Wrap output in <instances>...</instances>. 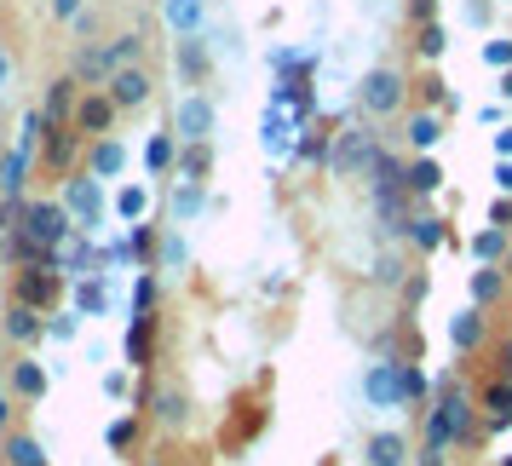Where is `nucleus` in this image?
<instances>
[{"label":"nucleus","instance_id":"obj_37","mask_svg":"<svg viewBox=\"0 0 512 466\" xmlns=\"http://www.w3.org/2000/svg\"><path fill=\"white\" fill-rule=\"evenodd\" d=\"M173 162H179V139H173V133H150L144 167H150V173H173Z\"/></svg>","mask_w":512,"mask_h":466},{"label":"nucleus","instance_id":"obj_54","mask_svg":"<svg viewBox=\"0 0 512 466\" xmlns=\"http://www.w3.org/2000/svg\"><path fill=\"white\" fill-rule=\"evenodd\" d=\"M489 225H501V231L512 225V196H495V208H489Z\"/></svg>","mask_w":512,"mask_h":466},{"label":"nucleus","instance_id":"obj_26","mask_svg":"<svg viewBox=\"0 0 512 466\" xmlns=\"http://www.w3.org/2000/svg\"><path fill=\"white\" fill-rule=\"evenodd\" d=\"M438 144H443V116L438 110H415V116H409V150H415V156H432Z\"/></svg>","mask_w":512,"mask_h":466},{"label":"nucleus","instance_id":"obj_17","mask_svg":"<svg viewBox=\"0 0 512 466\" xmlns=\"http://www.w3.org/2000/svg\"><path fill=\"white\" fill-rule=\"evenodd\" d=\"M150 415L162 420L167 432H179V426L190 420V397L179 392L173 380H162V386H150Z\"/></svg>","mask_w":512,"mask_h":466},{"label":"nucleus","instance_id":"obj_46","mask_svg":"<svg viewBox=\"0 0 512 466\" xmlns=\"http://www.w3.org/2000/svg\"><path fill=\"white\" fill-rule=\"evenodd\" d=\"M489 0H461V24H472V29H489Z\"/></svg>","mask_w":512,"mask_h":466},{"label":"nucleus","instance_id":"obj_36","mask_svg":"<svg viewBox=\"0 0 512 466\" xmlns=\"http://www.w3.org/2000/svg\"><path fill=\"white\" fill-rule=\"evenodd\" d=\"M185 265H190L185 231H162V242H156V271H185Z\"/></svg>","mask_w":512,"mask_h":466},{"label":"nucleus","instance_id":"obj_30","mask_svg":"<svg viewBox=\"0 0 512 466\" xmlns=\"http://www.w3.org/2000/svg\"><path fill=\"white\" fill-rule=\"evenodd\" d=\"M139 415H116L110 420V426H104V449H110V455H116V461H127V455H133V449H139Z\"/></svg>","mask_w":512,"mask_h":466},{"label":"nucleus","instance_id":"obj_32","mask_svg":"<svg viewBox=\"0 0 512 466\" xmlns=\"http://www.w3.org/2000/svg\"><path fill=\"white\" fill-rule=\"evenodd\" d=\"M294 156H300V162H317V167H328V162H334V133H328L323 121H317V127L305 121V133H300V150H294Z\"/></svg>","mask_w":512,"mask_h":466},{"label":"nucleus","instance_id":"obj_23","mask_svg":"<svg viewBox=\"0 0 512 466\" xmlns=\"http://www.w3.org/2000/svg\"><path fill=\"white\" fill-rule=\"evenodd\" d=\"M363 461L369 466H409V438L403 432H374L363 443Z\"/></svg>","mask_w":512,"mask_h":466},{"label":"nucleus","instance_id":"obj_24","mask_svg":"<svg viewBox=\"0 0 512 466\" xmlns=\"http://www.w3.org/2000/svg\"><path fill=\"white\" fill-rule=\"evenodd\" d=\"M75 81H81V87H110V75H116V64H110V52L104 47H81L75 52Z\"/></svg>","mask_w":512,"mask_h":466},{"label":"nucleus","instance_id":"obj_27","mask_svg":"<svg viewBox=\"0 0 512 466\" xmlns=\"http://www.w3.org/2000/svg\"><path fill=\"white\" fill-rule=\"evenodd\" d=\"M173 64H179V75H185L190 87H202L208 81V47H202V35H185L179 52H173Z\"/></svg>","mask_w":512,"mask_h":466},{"label":"nucleus","instance_id":"obj_12","mask_svg":"<svg viewBox=\"0 0 512 466\" xmlns=\"http://www.w3.org/2000/svg\"><path fill=\"white\" fill-rule=\"evenodd\" d=\"M116 116H121V104L110 98V87H87V93H81V104H75V116H70V121L81 127V133H87V139H104Z\"/></svg>","mask_w":512,"mask_h":466},{"label":"nucleus","instance_id":"obj_20","mask_svg":"<svg viewBox=\"0 0 512 466\" xmlns=\"http://www.w3.org/2000/svg\"><path fill=\"white\" fill-rule=\"evenodd\" d=\"M87 173H93V179H104V185H110V179H121V173H127V144L110 139V133H104V139H93V150H87Z\"/></svg>","mask_w":512,"mask_h":466},{"label":"nucleus","instance_id":"obj_5","mask_svg":"<svg viewBox=\"0 0 512 466\" xmlns=\"http://www.w3.org/2000/svg\"><path fill=\"white\" fill-rule=\"evenodd\" d=\"M219 133V104L208 93H185L173 104V139L179 144H213Z\"/></svg>","mask_w":512,"mask_h":466},{"label":"nucleus","instance_id":"obj_15","mask_svg":"<svg viewBox=\"0 0 512 466\" xmlns=\"http://www.w3.org/2000/svg\"><path fill=\"white\" fill-rule=\"evenodd\" d=\"M121 351H127V369H150V351H156V311H139V317L127 323Z\"/></svg>","mask_w":512,"mask_h":466},{"label":"nucleus","instance_id":"obj_13","mask_svg":"<svg viewBox=\"0 0 512 466\" xmlns=\"http://www.w3.org/2000/svg\"><path fill=\"white\" fill-rule=\"evenodd\" d=\"M47 317H52V311H41V305L12 300L0 328H6V340H12V346H41V340H47Z\"/></svg>","mask_w":512,"mask_h":466},{"label":"nucleus","instance_id":"obj_40","mask_svg":"<svg viewBox=\"0 0 512 466\" xmlns=\"http://www.w3.org/2000/svg\"><path fill=\"white\" fill-rule=\"evenodd\" d=\"M110 64H116V70H127V64H139V52H144V35L139 29H127V35H116V41H110Z\"/></svg>","mask_w":512,"mask_h":466},{"label":"nucleus","instance_id":"obj_48","mask_svg":"<svg viewBox=\"0 0 512 466\" xmlns=\"http://www.w3.org/2000/svg\"><path fill=\"white\" fill-rule=\"evenodd\" d=\"M127 386H133V369H110V374H104V397H110V403H121Z\"/></svg>","mask_w":512,"mask_h":466},{"label":"nucleus","instance_id":"obj_29","mask_svg":"<svg viewBox=\"0 0 512 466\" xmlns=\"http://www.w3.org/2000/svg\"><path fill=\"white\" fill-rule=\"evenodd\" d=\"M403 173H409V162H397L392 150H380V156L369 162V173H363V179H369V190L380 196V190H409V185H403Z\"/></svg>","mask_w":512,"mask_h":466},{"label":"nucleus","instance_id":"obj_50","mask_svg":"<svg viewBox=\"0 0 512 466\" xmlns=\"http://www.w3.org/2000/svg\"><path fill=\"white\" fill-rule=\"evenodd\" d=\"M81 12H87V0H52V18H58V24H75Z\"/></svg>","mask_w":512,"mask_h":466},{"label":"nucleus","instance_id":"obj_16","mask_svg":"<svg viewBox=\"0 0 512 466\" xmlns=\"http://www.w3.org/2000/svg\"><path fill=\"white\" fill-rule=\"evenodd\" d=\"M162 24L185 41V35H202L208 29V0H162Z\"/></svg>","mask_w":512,"mask_h":466},{"label":"nucleus","instance_id":"obj_7","mask_svg":"<svg viewBox=\"0 0 512 466\" xmlns=\"http://www.w3.org/2000/svg\"><path fill=\"white\" fill-rule=\"evenodd\" d=\"M374 156H380V144H374V133L357 121L346 133H334V162H328V173H334V179H357V173H369Z\"/></svg>","mask_w":512,"mask_h":466},{"label":"nucleus","instance_id":"obj_39","mask_svg":"<svg viewBox=\"0 0 512 466\" xmlns=\"http://www.w3.org/2000/svg\"><path fill=\"white\" fill-rule=\"evenodd\" d=\"M144 213H150V190H144V185H127V190L116 196V219H127V225H139Z\"/></svg>","mask_w":512,"mask_h":466},{"label":"nucleus","instance_id":"obj_41","mask_svg":"<svg viewBox=\"0 0 512 466\" xmlns=\"http://www.w3.org/2000/svg\"><path fill=\"white\" fill-rule=\"evenodd\" d=\"M139 311H156V265L133 277V317H139Z\"/></svg>","mask_w":512,"mask_h":466},{"label":"nucleus","instance_id":"obj_57","mask_svg":"<svg viewBox=\"0 0 512 466\" xmlns=\"http://www.w3.org/2000/svg\"><path fill=\"white\" fill-rule=\"evenodd\" d=\"M501 98H512V70H501Z\"/></svg>","mask_w":512,"mask_h":466},{"label":"nucleus","instance_id":"obj_47","mask_svg":"<svg viewBox=\"0 0 512 466\" xmlns=\"http://www.w3.org/2000/svg\"><path fill=\"white\" fill-rule=\"evenodd\" d=\"M127 242H133V254H156V242H162V236H156V231H150V225H144V219H139V225H133V231H127Z\"/></svg>","mask_w":512,"mask_h":466},{"label":"nucleus","instance_id":"obj_49","mask_svg":"<svg viewBox=\"0 0 512 466\" xmlns=\"http://www.w3.org/2000/svg\"><path fill=\"white\" fill-rule=\"evenodd\" d=\"M426 98H432V104H438V110H461V98L449 93V87H443V81H426Z\"/></svg>","mask_w":512,"mask_h":466},{"label":"nucleus","instance_id":"obj_55","mask_svg":"<svg viewBox=\"0 0 512 466\" xmlns=\"http://www.w3.org/2000/svg\"><path fill=\"white\" fill-rule=\"evenodd\" d=\"M501 156H512V127H501V133H495V162H501Z\"/></svg>","mask_w":512,"mask_h":466},{"label":"nucleus","instance_id":"obj_9","mask_svg":"<svg viewBox=\"0 0 512 466\" xmlns=\"http://www.w3.org/2000/svg\"><path fill=\"white\" fill-rule=\"evenodd\" d=\"M300 133H305L300 116H288V110H277V104H265V116H259V144H265V156L288 162V156L300 150Z\"/></svg>","mask_w":512,"mask_h":466},{"label":"nucleus","instance_id":"obj_22","mask_svg":"<svg viewBox=\"0 0 512 466\" xmlns=\"http://www.w3.org/2000/svg\"><path fill=\"white\" fill-rule=\"evenodd\" d=\"M0 466H52V461H47V449H41L35 432H6V443H0Z\"/></svg>","mask_w":512,"mask_h":466},{"label":"nucleus","instance_id":"obj_44","mask_svg":"<svg viewBox=\"0 0 512 466\" xmlns=\"http://www.w3.org/2000/svg\"><path fill=\"white\" fill-rule=\"evenodd\" d=\"M47 334H52V340H75V334H81V311H52Z\"/></svg>","mask_w":512,"mask_h":466},{"label":"nucleus","instance_id":"obj_1","mask_svg":"<svg viewBox=\"0 0 512 466\" xmlns=\"http://www.w3.org/2000/svg\"><path fill=\"white\" fill-rule=\"evenodd\" d=\"M70 231H75V219H70V208H64V196H58V202H24V208H18V254H24V265L52 259V248Z\"/></svg>","mask_w":512,"mask_h":466},{"label":"nucleus","instance_id":"obj_59","mask_svg":"<svg viewBox=\"0 0 512 466\" xmlns=\"http://www.w3.org/2000/svg\"><path fill=\"white\" fill-rule=\"evenodd\" d=\"M150 466H162V461H150Z\"/></svg>","mask_w":512,"mask_h":466},{"label":"nucleus","instance_id":"obj_33","mask_svg":"<svg viewBox=\"0 0 512 466\" xmlns=\"http://www.w3.org/2000/svg\"><path fill=\"white\" fill-rule=\"evenodd\" d=\"M75 87H81L75 75H64V81H52V87H47V98H41V116H47V121L75 116V104H81V98H75Z\"/></svg>","mask_w":512,"mask_h":466},{"label":"nucleus","instance_id":"obj_25","mask_svg":"<svg viewBox=\"0 0 512 466\" xmlns=\"http://www.w3.org/2000/svg\"><path fill=\"white\" fill-rule=\"evenodd\" d=\"M409 242H415L420 254H438V248H449L455 236H449V225H443L438 213H415V219H409Z\"/></svg>","mask_w":512,"mask_h":466},{"label":"nucleus","instance_id":"obj_28","mask_svg":"<svg viewBox=\"0 0 512 466\" xmlns=\"http://www.w3.org/2000/svg\"><path fill=\"white\" fill-rule=\"evenodd\" d=\"M208 173H213V144H179L173 179H196V185H208Z\"/></svg>","mask_w":512,"mask_h":466},{"label":"nucleus","instance_id":"obj_4","mask_svg":"<svg viewBox=\"0 0 512 466\" xmlns=\"http://www.w3.org/2000/svg\"><path fill=\"white\" fill-rule=\"evenodd\" d=\"M64 208L81 231H104V219H110V196H104V179H93L87 167L64 179Z\"/></svg>","mask_w":512,"mask_h":466},{"label":"nucleus","instance_id":"obj_51","mask_svg":"<svg viewBox=\"0 0 512 466\" xmlns=\"http://www.w3.org/2000/svg\"><path fill=\"white\" fill-rule=\"evenodd\" d=\"M6 432H12V380L0 374V438H6Z\"/></svg>","mask_w":512,"mask_h":466},{"label":"nucleus","instance_id":"obj_2","mask_svg":"<svg viewBox=\"0 0 512 466\" xmlns=\"http://www.w3.org/2000/svg\"><path fill=\"white\" fill-rule=\"evenodd\" d=\"M478 438V403L461 392V386H443L438 403L426 409V443H472Z\"/></svg>","mask_w":512,"mask_h":466},{"label":"nucleus","instance_id":"obj_53","mask_svg":"<svg viewBox=\"0 0 512 466\" xmlns=\"http://www.w3.org/2000/svg\"><path fill=\"white\" fill-rule=\"evenodd\" d=\"M495 196H512V156L495 162Z\"/></svg>","mask_w":512,"mask_h":466},{"label":"nucleus","instance_id":"obj_43","mask_svg":"<svg viewBox=\"0 0 512 466\" xmlns=\"http://www.w3.org/2000/svg\"><path fill=\"white\" fill-rule=\"evenodd\" d=\"M484 64L489 70H512V35H489L484 41Z\"/></svg>","mask_w":512,"mask_h":466},{"label":"nucleus","instance_id":"obj_45","mask_svg":"<svg viewBox=\"0 0 512 466\" xmlns=\"http://www.w3.org/2000/svg\"><path fill=\"white\" fill-rule=\"evenodd\" d=\"M420 58H443V47H449V35H443V24H420Z\"/></svg>","mask_w":512,"mask_h":466},{"label":"nucleus","instance_id":"obj_42","mask_svg":"<svg viewBox=\"0 0 512 466\" xmlns=\"http://www.w3.org/2000/svg\"><path fill=\"white\" fill-rule=\"evenodd\" d=\"M403 369V403H426V392H432V380L415 369V363H397Z\"/></svg>","mask_w":512,"mask_h":466},{"label":"nucleus","instance_id":"obj_18","mask_svg":"<svg viewBox=\"0 0 512 466\" xmlns=\"http://www.w3.org/2000/svg\"><path fill=\"white\" fill-rule=\"evenodd\" d=\"M150 87H156V81H150L139 64H127V70L110 75V98H116L121 110H144V104H150Z\"/></svg>","mask_w":512,"mask_h":466},{"label":"nucleus","instance_id":"obj_21","mask_svg":"<svg viewBox=\"0 0 512 466\" xmlns=\"http://www.w3.org/2000/svg\"><path fill=\"white\" fill-rule=\"evenodd\" d=\"M167 213H173V225H190V219H202V213H208V185H196V179H179V185H173V202H167Z\"/></svg>","mask_w":512,"mask_h":466},{"label":"nucleus","instance_id":"obj_56","mask_svg":"<svg viewBox=\"0 0 512 466\" xmlns=\"http://www.w3.org/2000/svg\"><path fill=\"white\" fill-rule=\"evenodd\" d=\"M6 87H12V52L0 47V93H6Z\"/></svg>","mask_w":512,"mask_h":466},{"label":"nucleus","instance_id":"obj_19","mask_svg":"<svg viewBox=\"0 0 512 466\" xmlns=\"http://www.w3.org/2000/svg\"><path fill=\"white\" fill-rule=\"evenodd\" d=\"M449 346L472 357V351L484 346V305H461L455 317H449Z\"/></svg>","mask_w":512,"mask_h":466},{"label":"nucleus","instance_id":"obj_58","mask_svg":"<svg viewBox=\"0 0 512 466\" xmlns=\"http://www.w3.org/2000/svg\"><path fill=\"white\" fill-rule=\"evenodd\" d=\"M501 466H512V455H501Z\"/></svg>","mask_w":512,"mask_h":466},{"label":"nucleus","instance_id":"obj_35","mask_svg":"<svg viewBox=\"0 0 512 466\" xmlns=\"http://www.w3.org/2000/svg\"><path fill=\"white\" fill-rule=\"evenodd\" d=\"M75 311H81V317H104V311H110V288H104V271H98V277H81V282H75Z\"/></svg>","mask_w":512,"mask_h":466},{"label":"nucleus","instance_id":"obj_31","mask_svg":"<svg viewBox=\"0 0 512 466\" xmlns=\"http://www.w3.org/2000/svg\"><path fill=\"white\" fill-rule=\"evenodd\" d=\"M466 288H472V305H484V311H489V305L507 294V271H501V265H478Z\"/></svg>","mask_w":512,"mask_h":466},{"label":"nucleus","instance_id":"obj_52","mask_svg":"<svg viewBox=\"0 0 512 466\" xmlns=\"http://www.w3.org/2000/svg\"><path fill=\"white\" fill-rule=\"evenodd\" d=\"M415 466H449V449H443V443H420Z\"/></svg>","mask_w":512,"mask_h":466},{"label":"nucleus","instance_id":"obj_10","mask_svg":"<svg viewBox=\"0 0 512 466\" xmlns=\"http://www.w3.org/2000/svg\"><path fill=\"white\" fill-rule=\"evenodd\" d=\"M81 144H87V133H81L75 121H47V133H41V162H47L52 173H70Z\"/></svg>","mask_w":512,"mask_h":466},{"label":"nucleus","instance_id":"obj_8","mask_svg":"<svg viewBox=\"0 0 512 466\" xmlns=\"http://www.w3.org/2000/svg\"><path fill=\"white\" fill-rule=\"evenodd\" d=\"M12 300H29V305H41V311H52V305L64 300V271H58L52 259L24 265V271H18V294H12Z\"/></svg>","mask_w":512,"mask_h":466},{"label":"nucleus","instance_id":"obj_14","mask_svg":"<svg viewBox=\"0 0 512 466\" xmlns=\"http://www.w3.org/2000/svg\"><path fill=\"white\" fill-rule=\"evenodd\" d=\"M6 380H12V397H18V403H41V397H47V386H52V374L41 369L35 357L6 363Z\"/></svg>","mask_w":512,"mask_h":466},{"label":"nucleus","instance_id":"obj_11","mask_svg":"<svg viewBox=\"0 0 512 466\" xmlns=\"http://www.w3.org/2000/svg\"><path fill=\"white\" fill-rule=\"evenodd\" d=\"M363 403L369 409H403V369H397L392 357L363 369Z\"/></svg>","mask_w":512,"mask_h":466},{"label":"nucleus","instance_id":"obj_34","mask_svg":"<svg viewBox=\"0 0 512 466\" xmlns=\"http://www.w3.org/2000/svg\"><path fill=\"white\" fill-rule=\"evenodd\" d=\"M403 185H409V196H438L443 190V167L432 162V156H415L409 173H403Z\"/></svg>","mask_w":512,"mask_h":466},{"label":"nucleus","instance_id":"obj_38","mask_svg":"<svg viewBox=\"0 0 512 466\" xmlns=\"http://www.w3.org/2000/svg\"><path fill=\"white\" fill-rule=\"evenodd\" d=\"M472 259H478V265H501V259H507V231H501V225H484V231L472 236Z\"/></svg>","mask_w":512,"mask_h":466},{"label":"nucleus","instance_id":"obj_3","mask_svg":"<svg viewBox=\"0 0 512 466\" xmlns=\"http://www.w3.org/2000/svg\"><path fill=\"white\" fill-rule=\"evenodd\" d=\"M47 133V116L41 110H29L24 121H18V144H12V156L0 162V196L12 202V208H24L18 196H24V179H29V162H35V139Z\"/></svg>","mask_w":512,"mask_h":466},{"label":"nucleus","instance_id":"obj_6","mask_svg":"<svg viewBox=\"0 0 512 466\" xmlns=\"http://www.w3.org/2000/svg\"><path fill=\"white\" fill-rule=\"evenodd\" d=\"M403 98H409V81L397 70H386V64L357 81V110H363V116H397Z\"/></svg>","mask_w":512,"mask_h":466}]
</instances>
